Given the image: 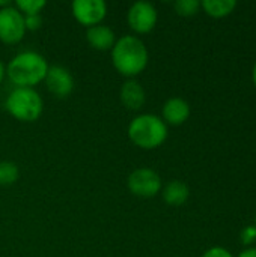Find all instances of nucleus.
<instances>
[{"mask_svg": "<svg viewBox=\"0 0 256 257\" xmlns=\"http://www.w3.org/2000/svg\"><path fill=\"white\" fill-rule=\"evenodd\" d=\"M149 54L143 41L133 35L119 38L112 48V62L115 69L130 78H134L148 66Z\"/></svg>", "mask_w": 256, "mask_h": 257, "instance_id": "nucleus-1", "label": "nucleus"}, {"mask_svg": "<svg viewBox=\"0 0 256 257\" xmlns=\"http://www.w3.org/2000/svg\"><path fill=\"white\" fill-rule=\"evenodd\" d=\"M48 71V63L44 56L36 51H23L11 59L6 66V75L15 87L33 89L44 81Z\"/></svg>", "mask_w": 256, "mask_h": 257, "instance_id": "nucleus-2", "label": "nucleus"}, {"mask_svg": "<svg viewBox=\"0 0 256 257\" xmlns=\"http://www.w3.org/2000/svg\"><path fill=\"white\" fill-rule=\"evenodd\" d=\"M127 134L134 146L145 151H152L166 142L167 125L157 114H139L130 122Z\"/></svg>", "mask_w": 256, "mask_h": 257, "instance_id": "nucleus-3", "label": "nucleus"}, {"mask_svg": "<svg viewBox=\"0 0 256 257\" xmlns=\"http://www.w3.org/2000/svg\"><path fill=\"white\" fill-rule=\"evenodd\" d=\"M6 111L20 122H35L41 117L44 101L35 89L15 87L6 98Z\"/></svg>", "mask_w": 256, "mask_h": 257, "instance_id": "nucleus-4", "label": "nucleus"}, {"mask_svg": "<svg viewBox=\"0 0 256 257\" xmlns=\"http://www.w3.org/2000/svg\"><path fill=\"white\" fill-rule=\"evenodd\" d=\"M127 187L131 194L142 199H151L161 191V178L155 170L149 167H140L130 173Z\"/></svg>", "mask_w": 256, "mask_h": 257, "instance_id": "nucleus-5", "label": "nucleus"}, {"mask_svg": "<svg viewBox=\"0 0 256 257\" xmlns=\"http://www.w3.org/2000/svg\"><path fill=\"white\" fill-rule=\"evenodd\" d=\"M26 35V24L23 14L9 5L0 9V41L6 45H15L23 41Z\"/></svg>", "mask_w": 256, "mask_h": 257, "instance_id": "nucleus-6", "label": "nucleus"}, {"mask_svg": "<svg viewBox=\"0 0 256 257\" xmlns=\"http://www.w3.org/2000/svg\"><path fill=\"white\" fill-rule=\"evenodd\" d=\"M130 29L137 35H146L157 26L158 12L149 2H136L130 6L127 14Z\"/></svg>", "mask_w": 256, "mask_h": 257, "instance_id": "nucleus-7", "label": "nucleus"}, {"mask_svg": "<svg viewBox=\"0 0 256 257\" xmlns=\"http://www.w3.org/2000/svg\"><path fill=\"white\" fill-rule=\"evenodd\" d=\"M71 12L78 24L89 29L103 23L107 15V5L103 0H75L71 3Z\"/></svg>", "mask_w": 256, "mask_h": 257, "instance_id": "nucleus-8", "label": "nucleus"}, {"mask_svg": "<svg viewBox=\"0 0 256 257\" xmlns=\"http://www.w3.org/2000/svg\"><path fill=\"white\" fill-rule=\"evenodd\" d=\"M44 83L47 90L56 98H66L74 90V78L71 72L60 65L48 66Z\"/></svg>", "mask_w": 256, "mask_h": 257, "instance_id": "nucleus-9", "label": "nucleus"}, {"mask_svg": "<svg viewBox=\"0 0 256 257\" xmlns=\"http://www.w3.org/2000/svg\"><path fill=\"white\" fill-rule=\"evenodd\" d=\"M189 117H190V104L186 99L180 96H174L163 104L161 119L166 125L180 126L184 122H187Z\"/></svg>", "mask_w": 256, "mask_h": 257, "instance_id": "nucleus-10", "label": "nucleus"}, {"mask_svg": "<svg viewBox=\"0 0 256 257\" xmlns=\"http://www.w3.org/2000/svg\"><path fill=\"white\" fill-rule=\"evenodd\" d=\"M119 99L127 110L137 111L146 102V92L139 81L130 78L122 84L119 90Z\"/></svg>", "mask_w": 256, "mask_h": 257, "instance_id": "nucleus-11", "label": "nucleus"}, {"mask_svg": "<svg viewBox=\"0 0 256 257\" xmlns=\"http://www.w3.org/2000/svg\"><path fill=\"white\" fill-rule=\"evenodd\" d=\"M86 41L92 48L98 51H107L113 48L116 38H115V32L109 26L98 24L86 29Z\"/></svg>", "mask_w": 256, "mask_h": 257, "instance_id": "nucleus-12", "label": "nucleus"}, {"mask_svg": "<svg viewBox=\"0 0 256 257\" xmlns=\"http://www.w3.org/2000/svg\"><path fill=\"white\" fill-rule=\"evenodd\" d=\"M161 196L166 205L169 206H183L189 197H190V190L187 187V184H184L183 181H170L164 185V188L161 190Z\"/></svg>", "mask_w": 256, "mask_h": 257, "instance_id": "nucleus-13", "label": "nucleus"}, {"mask_svg": "<svg viewBox=\"0 0 256 257\" xmlns=\"http://www.w3.org/2000/svg\"><path fill=\"white\" fill-rule=\"evenodd\" d=\"M201 8L211 18H225L234 12L237 8L235 0H204L201 2Z\"/></svg>", "mask_w": 256, "mask_h": 257, "instance_id": "nucleus-14", "label": "nucleus"}, {"mask_svg": "<svg viewBox=\"0 0 256 257\" xmlns=\"http://www.w3.org/2000/svg\"><path fill=\"white\" fill-rule=\"evenodd\" d=\"M20 170L18 166L12 161H0V185L8 187L18 181Z\"/></svg>", "mask_w": 256, "mask_h": 257, "instance_id": "nucleus-15", "label": "nucleus"}, {"mask_svg": "<svg viewBox=\"0 0 256 257\" xmlns=\"http://www.w3.org/2000/svg\"><path fill=\"white\" fill-rule=\"evenodd\" d=\"M14 6L23 14V17L41 15V11L47 6V2H44V0H18L14 3Z\"/></svg>", "mask_w": 256, "mask_h": 257, "instance_id": "nucleus-16", "label": "nucleus"}, {"mask_svg": "<svg viewBox=\"0 0 256 257\" xmlns=\"http://www.w3.org/2000/svg\"><path fill=\"white\" fill-rule=\"evenodd\" d=\"M174 9L180 17H193L201 9V2L198 0H178L174 3Z\"/></svg>", "mask_w": 256, "mask_h": 257, "instance_id": "nucleus-17", "label": "nucleus"}, {"mask_svg": "<svg viewBox=\"0 0 256 257\" xmlns=\"http://www.w3.org/2000/svg\"><path fill=\"white\" fill-rule=\"evenodd\" d=\"M240 238H241V242L244 245H252L253 242H256V226H246L241 233H240Z\"/></svg>", "mask_w": 256, "mask_h": 257, "instance_id": "nucleus-18", "label": "nucleus"}, {"mask_svg": "<svg viewBox=\"0 0 256 257\" xmlns=\"http://www.w3.org/2000/svg\"><path fill=\"white\" fill-rule=\"evenodd\" d=\"M24 24H26V30L35 32V30L41 29L42 17L41 15H27V17H24Z\"/></svg>", "mask_w": 256, "mask_h": 257, "instance_id": "nucleus-19", "label": "nucleus"}, {"mask_svg": "<svg viewBox=\"0 0 256 257\" xmlns=\"http://www.w3.org/2000/svg\"><path fill=\"white\" fill-rule=\"evenodd\" d=\"M202 257H234V254L228 250V248H225V247H211V248H208Z\"/></svg>", "mask_w": 256, "mask_h": 257, "instance_id": "nucleus-20", "label": "nucleus"}, {"mask_svg": "<svg viewBox=\"0 0 256 257\" xmlns=\"http://www.w3.org/2000/svg\"><path fill=\"white\" fill-rule=\"evenodd\" d=\"M237 257H256V247H249L243 250Z\"/></svg>", "mask_w": 256, "mask_h": 257, "instance_id": "nucleus-21", "label": "nucleus"}, {"mask_svg": "<svg viewBox=\"0 0 256 257\" xmlns=\"http://www.w3.org/2000/svg\"><path fill=\"white\" fill-rule=\"evenodd\" d=\"M5 75H6V66L2 63V60H0V84H2V81H3V78H5Z\"/></svg>", "mask_w": 256, "mask_h": 257, "instance_id": "nucleus-22", "label": "nucleus"}, {"mask_svg": "<svg viewBox=\"0 0 256 257\" xmlns=\"http://www.w3.org/2000/svg\"><path fill=\"white\" fill-rule=\"evenodd\" d=\"M252 80H253V84L256 86V62L253 65V69H252Z\"/></svg>", "mask_w": 256, "mask_h": 257, "instance_id": "nucleus-23", "label": "nucleus"}, {"mask_svg": "<svg viewBox=\"0 0 256 257\" xmlns=\"http://www.w3.org/2000/svg\"><path fill=\"white\" fill-rule=\"evenodd\" d=\"M255 226H256V214H255Z\"/></svg>", "mask_w": 256, "mask_h": 257, "instance_id": "nucleus-24", "label": "nucleus"}]
</instances>
